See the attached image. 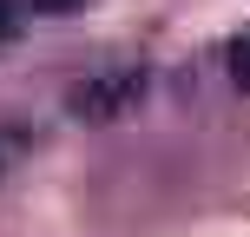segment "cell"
Masks as SVG:
<instances>
[{
  "instance_id": "4",
  "label": "cell",
  "mask_w": 250,
  "mask_h": 237,
  "mask_svg": "<svg viewBox=\"0 0 250 237\" xmlns=\"http://www.w3.org/2000/svg\"><path fill=\"white\" fill-rule=\"evenodd\" d=\"M7 26H13V7H7V0H0V40H7Z\"/></svg>"
},
{
  "instance_id": "3",
  "label": "cell",
  "mask_w": 250,
  "mask_h": 237,
  "mask_svg": "<svg viewBox=\"0 0 250 237\" xmlns=\"http://www.w3.org/2000/svg\"><path fill=\"white\" fill-rule=\"evenodd\" d=\"M40 13H73V7H86V0H33Z\"/></svg>"
},
{
  "instance_id": "2",
  "label": "cell",
  "mask_w": 250,
  "mask_h": 237,
  "mask_svg": "<svg viewBox=\"0 0 250 237\" xmlns=\"http://www.w3.org/2000/svg\"><path fill=\"white\" fill-rule=\"evenodd\" d=\"M230 73H237V86H250V26L230 40Z\"/></svg>"
},
{
  "instance_id": "1",
  "label": "cell",
  "mask_w": 250,
  "mask_h": 237,
  "mask_svg": "<svg viewBox=\"0 0 250 237\" xmlns=\"http://www.w3.org/2000/svg\"><path fill=\"white\" fill-rule=\"evenodd\" d=\"M145 92V66H105V73H92V79H79L73 92H66V106H73V119H92V125H105V119H119L125 106Z\"/></svg>"
}]
</instances>
